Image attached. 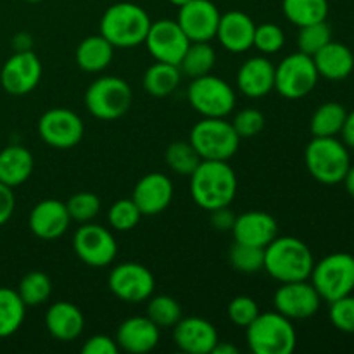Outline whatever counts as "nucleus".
Segmentation results:
<instances>
[{
	"label": "nucleus",
	"instance_id": "25",
	"mask_svg": "<svg viewBox=\"0 0 354 354\" xmlns=\"http://www.w3.org/2000/svg\"><path fill=\"white\" fill-rule=\"evenodd\" d=\"M45 328L57 341L71 342L82 335L85 317L76 304L57 301L45 313Z\"/></svg>",
	"mask_w": 354,
	"mask_h": 354
},
{
	"label": "nucleus",
	"instance_id": "22",
	"mask_svg": "<svg viewBox=\"0 0 354 354\" xmlns=\"http://www.w3.org/2000/svg\"><path fill=\"white\" fill-rule=\"evenodd\" d=\"M232 234L235 242L265 249L279 235V225L275 218L265 211H245L235 216Z\"/></svg>",
	"mask_w": 354,
	"mask_h": 354
},
{
	"label": "nucleus",
	"instance_id": "35",
	"mask_svg": "<svg viewBox=\"0 0 354 354\" xmlns=\"http://www.w3.org/2000/svg\"><path fill=\"white\" fill-rule=\"evenodd\" d=\"M201 161L203 159H201V156L197 154V151L192 147L190 142H173L166 149V162H168L169 169L180 176L192 175L197 166L201 165Z\"/></svg>",
	"mask_w": 354,
	"mask_h": 354
},
{
	"label": "nucleus",
	"instance_id": "32",
	"mask_svg": "<svg viewBox=\"0 0 354 354\" xmlns=\"http://www.w3.org/2000/svg\"><path fill=\"white\" fill-rule=\"evenodd\" d=\"M348 111L339 102H325L318 107L310 120L313 137H337L344 127Z\"/></svg>",
	"mask_w": 354,
	"mask_h": 354
},
{
	"label": "nucleus",
	"instance_id": "4",
	"mask_svg": "<svg viewBox=\"0 0 354 354\" xmlns=\"http://www.w3.org/2000/svg\"><path fill=\"white\" fill-rule=\"evenodd\" d=\"M248 346L254 354H290L296 349L297 334L292 320L279 311H265L245 327Z\"/></svg>",
	"mask_w": 354,
	"mask_h": 354
},
{
	"label": "nucleus",
	"instance_id": "31",
	"mask_svg": "<svg viewBox=\"0 0 354 354\" xmlns=\"http://www.w3.org/2000/svg\"><path fill=\"white\" fill-rule=\"evenodd\" d=\"M214 64H216V52L209 41H190L178 68L182 75L189 78H199L209 75Z\"/></svg>",
	"mask_w": 354,
	"mask_h": 354
},
{
	"label": "nucleus",
	"instance_id": "33",
	"mask_svg": "<svg viewBox=\"0 0 354 354\" xmlns=\"http://www.w3.org/2000/svg\"><path fill=\"white\" fill-rule=\"evenodd\" d=\"M282 10L294 26L301 28L327 21L328 0H282Z\"/></svg>",
	"mask_w": 354,
	"mask_h": 354
},
{
	"label": "nucleus",
	"instance_id": "52",
	"mask_svg": "<svg viewBox=\"0 0 354 354\" xmlns=\"http://www.w3.org/2000/svg\"><path fill=\"white\" fill-rule=\"evenodd\" d=\"M169 3H173V6H176V7H182V6H185L187 2H190V0H168Z\"/></svg>",
	"mask_w": 354,
	"mask_h": 354
},
{
	"label": "nucleus",
	"instance_id": "38",
	"mask_svg": "<svg viewBox=\"0 0 354 354\" xmlns=\"http://www.w3.org/2000/svg\"><path fill=\"white\" fill-rule=\"evenodd\" d=\"M330 40L332 28L328 26L327 21L306 24V26H301L299 33H297V50L313 57Z\"/></svg>",
	"mask_w": 354,
	"mask_h": 354
},
{
	"label": "nucleus",
	"instance_id": "53",
	"mask_svg": "<svg viewBox=\"0 0 354 354\" xmlns=\"http://www.w3.org/2000/svg\"><path fill=\"white\" fill-rule=\"evenodd\" d=\"M24 2H30V3H37V2H41V0H24Z\"/></svg>",
	"mask_w": 354,
	"mask_h": 354
},
{
	"label": "nucleus",
	"instance_id": "29",
	"mask_svg": "<svg viewBox=\"0 0 354 354\" xmlns=\"http://www.w3.org/2000/svg\"><path fill=\"white\" fill-rule=\"evenodd\" d=\"M182 71L178 66L168 64V62L156 61L154 64L149 66L142 78V86L145 92L152 97H168L178 88L182 82Z\"/></svg>",
	"mask_w": 354,
	"mask_h": 354
},
{
	"label": "nucleus",
	"instance_id": "47",
	"mask_svg": "<svg viewBox=\"0 0 354 354\" xmlns=\"http://www.w3.org/2000/svg\"><path fill=\"white\" fill-rule=\"evenodd\" d=\"M209 213H211V225H213V228H216V230L220 232L232 230L235 221V214L234 211L230 209V206L218 207V209L209 211Z\"/></svg>",
	"mask_w": 354,
	"mask_h": 354
},
{
	"label": "nucleus",
	"instance_id": "1",
	"mask_svg": "<svg viewBox=\"0 0 354 354\" xmlns=\"http://www.w3.org/2000/svg\"><path fill=\"white\" fill-rule=\"evenodd\" d=\"M189 178L190 196L204 211L230 206L237 196V175L228 161H201Z\"/></svg>",
	"mask_w": 354,
	"mask_h": 354
},
{
	"label": "nucleus",
	"instance_id": "40",
	"mask_svg": "<svg viewBox=\"0 0 354 354\" xmlns=\"http://www.w3.org/2000/svg\"><path fill=\"white\" fill-rule=\"evenodd\" d=\"M142 216L137 204L133 199H120L109 207L107 211V221H109L111 228L118 232H128L133 230L138 223H140Z\"/></svg>",
	"mask_w": 354,
	"mask_h": 354
},
{
	"label": "nucleus",
	"instance_id": "44",
	"mask_svg": "<svg viewBox=\"0 0 354 354\" xmlns=\"http://www.w3.org/2000/svg\"><path fill=\"white\" fill-rule=\"evenodd\" d=\"M259 313H261V311H259L258 303L249 296L234 297V299L230 301V304H228L227 310V315L228 318H230L232 324L242 328L249 327V325L256 320V317H258Z\"/></svg>",
	"mask_w": 354,
	"mask_h": 354
},
{
	"label": "nucleus",
	"instance_id": "19",
	"mask_svg": "<svg viewBox=\"0 0 354 354\" xmlns=\"http://www.w3.org/2000/svg\"><path fill=\"white\" fill-rule=\"evenodd\" d=\"M173 194H175V189H173L171 180L162 173L154 171L138 180L131 199L144 216H154V214L162 213L171 204Z\"/></svg>",
	"mask_w": 354,
	"mask_h": 354
},
{
	"label": "nucleus",
	"instance_id": "13",
	"mask_svg": "<svg viewBox=\"0 0 354 354\" xmlns=\"http://www.w3.org/2000/svg\"><path fill=\"white\" fill-rule=\"evenodd\" d=\"M107 287L123 303H144L154 294L156 280L147 266L128 261L111 270Z\"/></svg>",
	"mask_w": 354,
	"mask_h": 354
},
{
	"label": "nucleus",
	"instance_id": "36",
	"mask_svg": "<svg viewBox=\"0 0 354 354\" xmlns=\"http://www.w3.org/2000/svg\"><path fill=\"white\" fill-rule=\"evenodd\" d=\"M147 301L149 304L145 317L154 322L159 328L175 327L176 322L182 318V306H180L175 297L166 296V294H161V296L152 294Z\"/></svg>",
	"mask_w": 354,
	"mask_h": 354
},
{
	"label": "nucleus",
	"instance_id": "6",
	"mask_svg": "<svg viewBox=\"0 0 354 354\" xmlns=\"http://www.w3.org/2000/svg\"><path fill=\"white\" fill-rule=\"evenodd\" d=\"M189 142L203 161H228L241 145L232 121L225 118H203L190 130Z\"/></svg>",
	"mask_w": 354,
	"mask_h": 354
},
{
	"label": "nucleus",
	"instance_id": "37",
	"mask_svg": "<svg viewBox=\"0 0 354 354\" xmlns=\"http://www.w3.org/2000/svg\"><path fill=\"white\" fill-rule=\"evenodd\" d=\"M228 261L232 268L237 270L239 273L252 275V273L261 272L265 266V249L235 242L228 252Z\"/></svg>",
	"mask_w": 354,
	"mask_h": 354
},
{
	"label": "nucleus",
	"instance_id": "51",
	"mask_svg": "<svg viewBox=\"0 0 354 354\" xmlns=\"http://www.w3.org/2000/svg\"><path fill=\"white\" fill-rule=\"evenodd\" d=\"M342 183L346 185V190H348V194L351 197H354V166L351 165L349 166L348 173H346L344 180H342Z\"/></svg>",
	"mask_w": 354,
	"mask_h": 354
},
{
	"label": "nucleus",
	"instance_id": "46",
	"mask_svg": "<svg viewBox=\"0 0 354 354\" xmlns=\"http://www.w3.org/2000/svg\"><path fill=\"white\" fill-rule=\"evenodd\" d=\"M14 209H16V197L12 189L0 182V227L12 218Z\"/></svg>",
	"mask_w": 354,
	"mask_h": 354
},
{
	"label": "nucleus",
	"instance_id": "27",
	"mask_svg": "<svg viewBox=\"0 0 354 354\" xmlns=\"http://www.w3.org/2000/svg\"><path fill=\"white\" fill-rule=\"evenodd\" d=\"M33 166V156L26 147L7 145L0 151V182L14 189L30 178Z\"/></svg>",
	"mask_w": 354,
	"mask_h": 354
},
{
	"label": "nucleus",
	"instance_id": "8",
	"mask_svg": "<svg viewBox=\"0 0 354 354\" xmlns=\"http://www.w3.org/2000/svg\"><path fill=\"white\" fill-rule=\"evenodd\" d=\"M310 282L320 294L322 301L332 303L349 296L354 290V256L349 252H334L315 263Z\"/></svg>",
	"mask_w": 354,
	"mask_h": 354
},
{
	"label": "nucleus",
	"instance_id": "30",
	"mask_svg": "<svg viewBox=\"0 0 354 354\" xmlns=\"http://www.w3.org/2000/svg\"><path fill=\"white\" fill-rule=\"evenodd\" d=\"M26 317V304L17 290L0 287V339L10 337L23 325Z\"/></svg>",
	"mask_w": 354,
	"mask_h": 354
},
{
	"label": "nucleus",
	"instance_id": "18",
	"mask_svg": "<svg viewBox=\"0 0 354 354\" xmlns=\"http://www.w3.org/2000/svg\"><path fill=\"white\" fill-rule=\"evenodd\" d=\"M173 341L187 354H211L218 344V330L211 322L201 317L180 318L173 327Z\"/></svg>",
	"mask_w": 354,
	"mask_h": 354
},
{
	"label": "nucleus",
	"instance_id": "12",
	"mask_svg": "<svg viewBox=\"0 0 354 354\" xmlns=\"http://www.w3.org/2000/svg\"><path fill=\"white\" fill-rule=\"evenodd\" d=\"M38 135L48 147L73 149L82 142L85 135L83 120L71 109L52 107L45 111L38 120Z\"/></svg>",
	"mask_w": 354,
	"mask_h": 354
},
{
	"label": "nucleus",
	"instance_id": "48",
	"mask_svg": "<svg viewBox=\"0 0 354 354\" xmlns=\"http://www.w3.org/2000/svg\"><path fill=\"white\" fill-rule=\"evenodd\" d=\"M341 135H342V142H344L349 149H354V111L348 113V116H346Z\"/></svg>",
	"mask_w": 354,
	"mask_h": 354
},
{
	"label": "nucleus",
	"instance_id": "45",
	"mask_svg": "<svg viewBox=\"0 0 354 354\" xmlns=\"http://www.w3.org/2000/svg\"><path fill=\"white\" fill-rule=\"evenodd\" d=\"M120 348L116 344V339L104 334L92 335L90 339H86L82 348L83 354H116Z\"/></svg>",
	"mask_w": 354,
	"mask_h": 354
},
{
	"label": "nucleus",
	"instance_id": "2",
	"mask_svg": "<svg viewBox=\"0 0 354 354\" xmlns=\"http://www.w3.org/2000/svg\"><path fill=\"white\" fill-rule=\"evenodd\" d=\"M315 258L308 244L297 237L277 235L265 248V270L273 280L280 283L310 280Z\"/></svg>",
	"mask_w": 354,
	"mask_h": 354
},
{
	"label": "nucleus",
	"instance_id": "15",
	"mask_svg": "<svg viewBox=\"0 0 354 354\" xmlns=\"http://www.w3.org/2000/svg\"><path fill=\"white\" fill-rule=\"evenodd\" d=\"M41 80V61L33 50H17L10 55L0 71V83L9 95H26Z\"/></svg>",
	"mask_w": 354,
	"mask_h": 354
},
{
	"label": "nucleus",
	"instance_id": "16",
	"mask_svg": "<svg viewBox=\"0 0 354 354\" xmlns=\"http://www.w3.org/2000/svg\"><path fill=\"white\" fill-rule=\"evenodd\" d=\"M144 44L156 61L178 66L190 40L175 19H159L151 24Z\"/></svg>",
	"mask_w": 354,
	"mask_h": 354
},
{
	"label": "nucleus",
	"instance_id": "7",
	"mask_svg": "<svg viewBox=\"0 0 354 354\" xmlns=\"http://www.w3.org/2000/svg\"><path fill=\"white\" fill-rule=\"evenodd\" d=\"M133 102V92L120 76H100L85 92L86 111L100 121H114L124 116Z\"/></svg>",
	"mask_w": 354,
	"mask_h": 354
},
{
	"label": "nucleus",
	"instance_id": "34",
	"mask_svg": "<svg viewBox=\"0 0 354 354\" xmlns=\"http://www.w3.org/2000/svg\"><path fill=\"white\" fill-rule=\"evenodd\" d=\"M17 294L26 306H40L52 296V280L44 272H30L21 279Z\"/></svg>",
	"mask_w": 354,
	"mask_h": 354
},
{
	"label": "nucleus",
	"instance_id": "50",
	"mask_svg": "<svg viewBox=\"0 0 354 354\" xmlns=\"http://www.w3.org/2000/svg\"><path fill=\"white\" fill-rule=\"evenodd\" d=\"M211 354H239V348H235L234 344H228V342L218 341Z\"/></svg>",
	"mask_w": 354,
	"mask_h": 354
},
{
	"label": "nucleus",
	"instance_id": "9",
	"mask_svg": "<svg viewBox=\"0 0 354 354\" xmlns=\"http://www.w3.org/2000/svg\"><path fill=\"white\" fill-rule=\"evenodd\" d=\"M187 99L192 109L203 118H227L237 102V95L230 83L211 73L192 78L187 90Z\"/></svg>",
	"mask_w": 354,
	"mask_h": 354
},
{
	"label": "nucleus",
	"instance_id": "17",
	"mask_svg": "<svg viewBox=\"0 0 354 354\" xmlns=\"http://www.w3.org/2000/svg\"><path fill=\"white\" fill-rule=\"evenodd\" d=\"M178 9L176 23L190 41H211L216 38L221 12L211 0H190Z\"/></svg>",
	"mask_w": 354,
	"mask_h": 354
},
{
	"label": "nucleus",
	"instance_id": "21",
	"mask_svg": "<svg viewBox=\"0 0 354 354\" xmlns=\"http://www.w3.org/2000/svg\"><path fill=\"white\" fill-rule=\"evenodd\" d=\"M237 88L249 99H261L275 90V64L266 55L249 57L237 71Z\"/></svg>",
	"mask_w": 354,
	"mask_h": 354
},
{
	"label": "nucleus",
	"instance_id": "49",
	"mask_svg": "<svg viewBox=\"0 0 354 354\" xmlns=\"http://www.w3.org/2000/svg\"><path fill=\"white\" fill-rule=\"evenodd\" d=\"M14 48L17 50H31V38L30 35L19 33L14 37Z\"/></svg>",
	"mask_w": 354,
	"mask_h": 354
},
{
	"label": "nucleus",
	"instance_id": "43",
	"mask_svg": "<svg viewBox=\"0 0 354 354\" xmlns=\"http://www.w3.org/2000/svg\"><path fill=\"white\" fill-rule=\"evenodd\" d=\"M237 135L242 138H252L259 135L265 128V114L254 107H245V109L239 111L232 120Z\"/></svg>",
	"mask_w": 354,
	"mask_h": 354
},
{
	"label": "nucleus",
	"instance_id": "24",
	"mask_svg": "<svg viewBox=\"0 0 354 354\" xmlns=\"http://www.w3.org/2000/svg\"><path fill=\"white\" fill-rule=\"evenodd\" d=\"M254 30L256 24L251 16L242 10H228L221 14L216 38L225 50L232 54H242L252 47Z\"/></svg>",
	"mask_w": 354,
	"mask_h": 354
},
{
	"label": "nucleus",
	"instance_id": "11",
	"mask_svg": "<svg viewBox=\"0 0 354 354\" xmlns=\"http://www.w3.org/2000/svg\"><path fill=\"white\" fill-rule=\"evenodd\" d=\"M73 249L78 259L92 268H106L116 259L118 242L113 232L93 221L83 223L73 235Z\"/></svg>",
	"mask_w": 354,
	"mask_h": 354
},
{
	"label": "nucleus",
	"instance_id": "26",
	"mask_svg": "<svg viewBox=\"0 0 354 354\" xmlns=\"http://www.w3.org/2000/svg\"><path fill=\"white\" fill-rule=\"evenodd\" d=\"M313 62L322 78L342 82L354 71V54L351 48L339 41H328L313 55Z\"/></svg>",
	"mask_w": 354,
	"mask_h": 354
},
{
	"label": "nucleus",
	"instance_id": "14",
	"mask_svg": "<svg viewBox=\"0 0 354 354\" xmlns=\"http://www.w3.org/2000/svg\"><path fill=\"white\" fill-rule=\"evenodd\" d=\"M275 311L289 320H308L315 317L322 306V297L308 280L280 283L273 294Z\"/></svg>",
	"mask_w": 354,
	"mask_h": 354
},
{
	"label": "nucleus",
	"instance_id": "41",
	"mask_svg": "<svg viewBox=\"0 0 354 354\" xmlns=\"http://www.w3.org/2000/svg\"><path fill=\"white\" fill-rule=\"evenodd\" d=\"M286 45V33L279 24L263 23L256 26L252 47L258 48L263 55H272L282 50Z\"/></svg>",
	"mask_w": 354,
	"mask_h": 354
},
{
	"label": "nucleus",
	"instance_id": "10",
	"mask_svg": "<svg viewBox=\"0 0 354 354\" xmlns=\"http://www.w3.org/2000/svg\"><path fill=\"white\" fill-rule=\"evenodd\" d=\"M318 80L320 75L313 57L299 50L283 57L275 66V92H279L283 99L297 100L310 95Z\"/></svg>",
	"mask_w": 354,
	"mask_h": 354
},
{
	"label": "nucleus",
	"instance_id": "23",
	"mask_svg": "<svg viewBox=\"0 0 354 354\" xmlns=\"http://www.w3.org/2000/svg\"><path fill=\"white\" fill-rule=\"evenodd\" d=\"M161 328L147 317H130L116 330L118 348L131 354L151 353L159 344Z\"/></svg>",
	"mask_w": 354,
	"mask_h": 354
},
{
	"label": "nucleus",
	"instance_id": "20",
	"mask_svg": "<svg viewBox=\"0 0 354 354\" xmlns=\"http://www.w3.org/2000/svg\"><path fill=\"white\" fill-rule=\"evenodd\" d=\"M28 223L35 237L41 241H55L66 234L71 218L66 203L57 199H44L31 209Z\"/></svg>",
	"mask_w": 354,
	"mask_h": 354
},
{
	"label": "nucleus",
	"instance_id": "3",
	"mask_svg": "<svg viewBox=\"0 0 354 354\" xmlns=\"http://www.w3.org/2000/svg\"><path fill=\"white\" fill-rule=\"evenodd\" d=\"M151 24V17L140 6L118 2L102 14L99 30L114 48H131L144 44Z\"/></svg>",
	"mask_w": 354,
	"mask_h": 354
},
{
	"label": "nucleus",
	"instance_id": "42",
	"mask_svg": "<svg viewBox=\"0 0 354 354\" xmlns=\"http://www.w3.org/2000/svg\"><path fill=\"white\" fill-rule=\"evenodd\" d=\"M330 310H328V318H330L332 325L337 330L344 332V334H354V296L341 297V299L332 301Z\"/></svg>",
	"mask_w": 354,
	"mask_h": 354
},
{
	"label": "nucleus",
	"instance_id": "39",
	"mask_svg": "<svg viewBox=\"0 0 354 354\" xmlns=\"http://www.w3.org/2000/svg\"><path fill=\"white\" fill-rule=\"evenodd\" d=\"M66 207H68L71 221L80 225L90 223L100 213V199L93 192L83 190V192L73 194L66 203Z\"/></svg>",
	"mask_w": 354,
	"mask_h": 354
},
{
	"label": "nucleus",
	"instance_id": "28",
	"mask_svg": "<svg viewBox=\"0 0 354 354\" xmlns=\"http://www.w3.org/2000/svg\"><path fill=\"white\" fill-rule=\"evenodd\" d=\"M113 57L114 47L100 33L83 38L75 52L76 64L85 73L104 71L111 64Z\"/></svg>",
	"mask_w": 354,
	"mask_h": 354
},
{
	"label": "nucleus",
	"instance_id": "5",
	"mask_svg": "<svg viewBox=\"0 0 354 354\" xmlns=\"http://www.w3.org/2000/svg\"><path fill=\"white\" fill-rule=\"evenodd\" d=\"M304 161L317 182L335 185L344 180L351 166V156L348 145L337 137H313L304 151Z\"/></svg>",
	"mask_w": 354,
	"mask_h": 354
}]
</instances>
